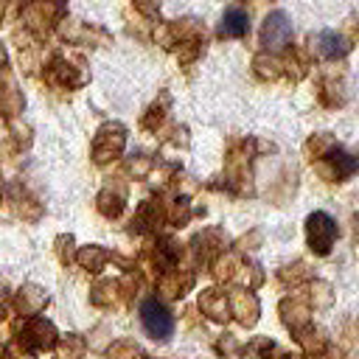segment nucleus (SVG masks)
<instances>
[{"label": "nucleus", "instance_id": "nucleus-1", "mask_svg": "<svg viewBox=\"0 0 359 359\" xmlns=\"http://www.w3.org/2000/svg\"><path fill=\"white\" fill-rule=\"evenodd\" d=\"M140 323H143V331L151 339H168L174 334V317H171V311L160 300H154V297L143 300V306H140Z\"/></svg>", "mask_w": 359, "mask_h": 359}, {"label": "nucleus", "instance_id": "nucleus-2", "mask_svg": "<svg viewBox=\"0 0 359 359\" xmlns=\"http://www.w3.org/2000/svg\"><path fill=\"white\" fill-rule=\"evenodd\" d=\"M306 227H309V244H311V250L320 252V255H328L331 247H334V238H337V222L328 213L317 210V213L309 216Z\"/></svg>", "mask_w": 359, "mask_h": 359}, {"label": "nucleus", "instance_id": "nucleus-3", "mask_svg": "<svg viewBox=\"0 0 359 359\" xmlns=\"http://www.w3.org/2000/svg\"><path fill=\"white\" fill-rule=\"evenodd\" d=\"M289 36H292V22H289V17H286L283 11H272V14L264 20V34H261L264 45H269V48H283V45L289 42Z\"/></svg>", "mask_w": 359, "mask_h": 359}, {"label": "nucleus", "instance_id": "nucleus-4", "mask_svg": "<svg viewBox=\"0 0 359 359\" xmlns=\"http://www.w3.org/2000/svg\"><path fill=\"white\" fill-rule=\"evenodd\" d=\"M219 28H222L224 36H233V39H236V36H244L247 28H250V17H247L241 8H227Z\"/></svg>", "mask_w": 359, "mask_h": 359}, {"label": "nucleus", "instance_id": "nucleus-5", "mask_svg": "<svg viewBox=\"0 0 359 359\" xmlns=\"http://www.w3.org/2000/svg\"><path fill=\"white\" fill-rule=\"evenodd\" d=\"M320 50H323V56L334 59V56H342V53L348 50V42H345L339 34H334V31H323V36H320Z\"/></svg>", "mask_w": 359, "mask_h": 359}]
</instances>
